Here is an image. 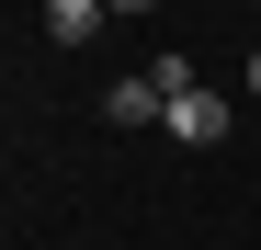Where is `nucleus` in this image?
<instances>
[{"label":"nucleus","instance_id":"nucleus-1","mask_svg":"<svg viewBox=\"0 0 261 250\" xmlns=\"http://www.w3.org/2000/svg\"><path fill=\"white\" fill-rule=\"evenodd\" d=\"M170 137H182V148H216V137H227V103H216L204 80H193V91L170 103Z\"/></svg>","mask_w":261,"mask_h":250},{"label":"nucleus","instance_id":"nucleus-2","mask_svg":"<svg viewBox=\"0 0 261 250\" xmlns=\"http://www.w3.org/2000/svg\"><path fill=\"white\" fill-rule=\"evenodd\" d=\"M102 114H114V125H170V91H159V80H114Z\"/></svg>","mask_w":261,"mask_h":250},{"label":"nucleus","instance_id":"nucleus-3","mask_svg":"<svg viewBox=\"0 0 261 250\" xmlns=\"http://www.w3.org/2000/svg\"><path fill=\"white\" fill-rule=\"evenodd\" d=\"M46 34H57V46H91V34H102V0H46Z\"/></svg>","mask_w":261,"mask_h":250},{"label":"nucleus","instance_id":"nucleus-4","mask_svg":"<svg viewBox=\"0 0 261 250\" xmlns=\"http://www.w3.org/2000/svg\"><path fill=\"white\" fill-rule=\"evenodd\" d=\"M102 12H159V0H102Z\"/></svg>","mask_w":261,"mask_h":250},{"label":"nucleus","instance_id":"nucleus-5","mask_svg":"<svg viewBox=\"0 0 261 250\" xmlns=\"http://www.w3.org/2000/svg\"><path fill=\"white\" fill-rule=\"evenodd\" d=\"M250 91H261V46H250Z\"/></svg>","mask_w":261,"mask_h":250},{"label":"nucleus","instance_id":"nucleus-6","mask_svg":"<svg viewBox=\"0 0 261 250\" xmlns=\"http://www.w3.org/2000/svg\"><path fill=\"white\" fill-rule=\"evenodd\" d=\"M250 12H261V0H250Z\"/></svg>","mask_w":261,"mask_h":250}]
</instances>
